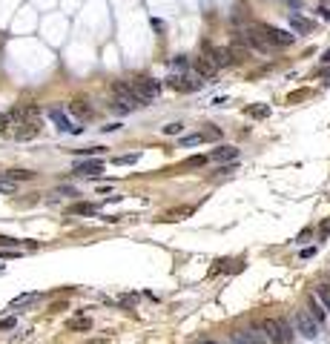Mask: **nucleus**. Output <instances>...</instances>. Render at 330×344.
Segmentation results:
<instances>
[{
    "label": "nucleus",
    "mask_w": 330,
    "mask_h": 344,
    "mask_svg": "<svg viewBox=\"0 0 330 344\" xmlns=\"http://www.w3.org/2000/svg\"><path fill=\"white\" fill-rule=\"evenodd\" d=\"M181 129H184L181 124H170V126H164V132H167V135H178Z\"/></svg>",
    "instance_id": "30"
},
{
    "label": "nucleus",
    "mask_w": 330,
    "mask_h": 344,
    "mask_svg": "<svg viewBox=\"0 0 330 344\" xmlns=\"http://www.w3.org/2000/svg\"><path fill=\"white\" fill-rule=\"evenodd\" d=\"M198 135H201V141H218V138H221V129L213 124H207V129H201Z\"/></svg>",
    "instance_id": "18"
},
{
    "label": "nucleus",
    "mask_w": 330,
    "mask_h": 344,
    "mask_svg": "<svg viewBox=\"0 0 330 344\" xmlns=\"http://www.w3.org/2000/svg\"><path fill=\"white\" fill-rule=\"evenodd\" d=\"M69 330H92V319H72Z\"/></svg>",
    "instance_id": "21"
},
{
    "label": "nucleus",
    "mask_w": 330,
    "mask_h": 344,
    "mask_svg": "<svg viewBox=\"0 0 330 344\" xmlns=\"http://www.w3.org/2000/svg\"><path fill=\"white\" fill-rule=\"evenodd\" d=\"M193 69H195V75H198L201 80H213L218 75V66L207 55H198V57H195V60H193Z\"/></svg>",
    "instance_id": "5"
},
{
    "label": "nucleus",
    "mask_w": 330,
    "mask_h": 344,
    "mask_svg": "<svg viewBox=\"0 0 330 344\" xmlns=\"http://www.w3.org/2000/svg\"><path fill=\"white\" fill-rule=\"evenodd\" d=\"M69 112H72V115H78V118H92V106H89V101L78 98V101H72V103H69Z\"/></svg>",
    "instance_id": "13"
},
{
    "label": "nucleus",
    "mask_w": 330,
    "mask_h": 344,
    "mask_svg": "<svg viewBox=\"0 0 330 344\" xmlns=\"http://www.w3.org/2000/svg\"><path fill=\"white\" fill-rule=\"evenodd\" d=\"M0 192L3 195H14L17 192V181H11L6 172H0Z\"/></svg>",
    "instance_id": "16"
},
{
    "label": "nucleus",
    "mask_w": 330,
    "mask_h": 344,
    "mask_svg": "<svg viewBox=\"0 0 330 344\" xmlns=\"http://www.w3.org/2000/svg\"><path fill=\"white\" fill-rule=\"evenodd\" d=\"M9 124H11V118L6 112H0V132H6V129H9Z\"/></svg>",
    "instance_id": "29"
},
{
    "label": "nucleus",
    "mask_w": 330,
    "mask_h": 344,
    "mask_svg": "<svg viewBox=\"0 0 330 344\" xmlns=\"http://www.w3.org/2000/svg\"><path fill=\"white\" fill-rule=\"evenodd\" d=\"M250 29L259 34L267 46H276V49H285V46H290L296 40V34L285 32V29H276V26H267V23H250Z\"/></svg>",
    "instance_id": "1"
},
{
    "label": "nucleus",
    "mask_w": 330,
    "mask_h": 344,
    "mask_svg": "<svg viewBox=\"0 0 330 344\" xmlns=\"http://www.w3.org/2000/svg\"><path fill=\"white\" fill-rule=\"evenodd\" d=\"M6 175H9L11 181H32L34 178V172H29V170H9Z\"/></svg>",
    "instance_id": "19"
},
{
    "label": "nucleus",
    "mask_w": 330,
    "mask_h": 344,
    "mask_svg": "<svg viewBox=\"0 0 330 344\" xmlns=\"http://www.w3.org/2000/svg\"><path fill=\"white\" fill-rule=\"evenodd\" d=\"M37 293H23V296H17L14 298V301H11L9 304V310H20V307H29V304H34V301H37Z\"/></svg>",
    "instance_id": "15"
},
{
    "label": "nucleus",
    "mask_w": 330,
    "mask_h": 344,
    "mask_svg": "<svg viewBox=\"0 0 330 344\" xmlns=\"http://www.w3.org/2000/svg\"><path fill=\"white\" fill-rule=\"evenodd\" d=\"M210 158L221 161V164H224V161H236V158H239V149H236V147H216L213 152H210Z\"/></svg>",
    "instance_id": "12"
},
{
    "label": "nucleus",
    "mask_w": 330,
    "mask_h": 344,
    "mask_svg": "<svg viewBox=\"0 0 330 344\" xmlns=\"http://www.w3.org/2000/svg\"><path fill=\"white\" fill-rule=\"evenodd\" d=\"M262 333H264V339L273 342V344H290V339H293L290 327H287L285 321H279V319H267L262 324Z\"/></svg>",
    "instance_id": "2"
},
{
    "label": "nucleus",
    "mask_w": 330,
    "mask_h": 344,
    "mask_svg": "<svg viewBox=\"0 0 330 344\" xmlns=\"http://www.w3.org/2000/svg\"><path fill=\"white\" fill-rule=\"evenodd\" d=\"M233 344H241V342H236V339H233Z\"/></svg>",
    "instance_id": "33"
},
{
    "label": "nucleus",
    "mask_w": 330,
    "mask_h": 344,
    "mask_svg": "<svg viewBox=\"0 0 330 344\" xmlns=\"http://www.w3.org/2000/svg\"><path fill=\"white\" fill-rule=\"evenodd\" d=\"M14 327V316H6V319H0V330H11Z\"/></svg>",
    "instance_id": "27"
},
{
    "label": "nucleus",
    "mask_w": 330,
    "mask_h": 344,
    "mask_svg": "<svg viewBox=\"0 0 330 344\" xmlns=\"http://www.w3.org/2000/svg\"><path fill=\"white\" fill-rule=\"evenodd\" d=\"M0 273H3V264H0Z\"/></svg>",
    "instance_id": "34"
},
{
    "label": "nucleus",
    "mask_w": 330,
    "mask_h": 344,
    "mask_svg": "<svg viewBox=\"0 0 330 344\" xmlns=\"http://www.w3.org/2000/svg\"><path fill=\"white\" fill-rule=\"evenodd\" d=\"M69 212H72V215H95V212H98V206H95V204H75Z\"/></svg>",
    "instance_id": "17"
},
{
    "label": "nucleus",
    "mask_w": 330,
    "mask_h": 344,
    "mask_svg": "<svg viewBox=\"0 0 330 344\" xmlns=\"http://www.w3.org/2000/svg\"><path fill=\"white\" fill-rule=\"evenodd\" d=\"M198 344H218V342H198Z\"/></svg>",
    "instance_id": "32"
},
{
    "label": "nucleus",
    "mask_w": 330,
    "mask_h": 344,
    "mask_svg": "<svg viewBox=\"0 0 330 344\" xmlns=\"http://www.w3.org/2000/svg\"><path fill=\"white\" fill-rule=\"evenodd\" d=\"M204 55L210 57V60H213L218 69H224V66H230V63H233V55H230V49H224V46H207Z\"/></svg>",
    "instance_id": "8"
},
{
    "label": "nucleus",
    "mask_w": 330,
    "mask_h": 344,
    "mask_svg": "<svg viewBox=\"0 0 330 344\" xmlns=\"http://www.w3.org/2000/svg\"><path fill=\"white\" fill-rule=\"evenodd\" d=\"M17 244H20L17 238H9V235H0V247H3V250H14Z\"/></svg>",
    "instance_id": "24"
},
{
    "label": "nucleus",
    "mask_w": 330,
    "mask_h": 344,
    "mask_svg": "<svg viewBox=\"0 0 330 344\" xmlns=\"http://www.w3.org/2000/svg\"><path fill=\"white\" fill-rule=\"evenodd\" d=\"M138 158H141V152H132V155H118V158H112V164H118V167H126V164H135Z\"/></svg>",
    "instance_id": "23"
},
{
    "label": "nucleus",
    "mask_w": 330,
    "mask_h": 344,
    "mask_svg": "<svg viewBox=\"0 0 330 344\" xmlns=\"http://www.w3.org/2000/svg\"><path fill=\"white\" fill-rule=\"evenodd\" d=\"M40 132V121H20V129L14 132V138L17 141H29V138H34Z\"/></svg>",
    "instance_id": "11"
},
{
    "label": "nucleus",
    "mask_w": 330,
    "mask_h": 344,
    "mask_svg": "<svg viewBox=\"0 0 330 344\" xmlns=\"http://www.w3.org/2000/svg\"><path fill=\"white\" fill-rule=\"evenodd\" d=\"M322 60H325V63H330V52H325V57H322Z\"/></svg>",
    "instance_id": "31"
},
{
    "label": "nucleus",
    "mask_w": 330,
    "mask_h": 344,
    "mask_svg": "<svg viewBox=\"0 0 330 344\" xmlns=\"http://www.w3.org/2000/svg\"><path fill=\"white\" fill-rule=\"evenodd\" d=\"M316 296H319V301L325 304V310H330V284H319Z\"/></svg>",
    "instance_id": "20"
},
{
    "label": "nucleus",
    "mask_w": 330,
    "mask_h": 344,
    "mask_svg": "<svg viewBox=\"0 0 330 344\" xmlns=\"http://www.w3.org/2000/svg\"><path fill=\"white\" fill-rule=\"evenodd\" d=\"M247 115H250V118H267V115H270V106H267V103H262V106H250Z\"/></svg>",
    "instance_id": "22"
},
{
    "label": "nucleus",
    "mask_w": 330,
    "mask_h": 344,
    "mask_svg": "<svg viewBox=\"0 0 330 344\" xmlns=\"http://www.w3.org/2000/svg\"><path fill=\"white\" fill-rule=\"evenodd\" d=\"M132 86H135V95L144 103H149L152 98H158L161 95V83L155 78H147V75H138V78L132 80Z\"/></svg>",
    "instance_id": "3"
},
{
    "label": "nucleus",
    "mask_w": 330,
    "mask_h": 344,
    "mask_svg": "<svg viewBox=\"0 0 330 344\" xmlns=\"http://www.w3.org/2000/svg\"><path fill=\"white\" fill-rule=\"evenodd\" d=\"M204 155H193V158H187L184 161V167H201V164H204Z\"/></svg>",
    "instance_id": "26"
},
{
    "label": "nucleus",
    "mask_w": 330,
    "mask_h": 344,
    "mask_svg": "<svg viewBox=\"0 0 330 344\" xmlns=\"http://www.w3.org/2000/svg\"><path fill=\"white\" fill-rule=\"evenodd\" d=\"M141 106H147V103L141 101L138 95H115V103H112L115 112H135Z\"/></svg>",
    "instance_id": "6"
},
{
    "label": "nucleus",
    "mask_w": 330,
    "mask_h": 344,
    "mask_svg": "<svg viewBox=\"0 0 330 344\" xmlns=\"http://www.w3.org/2000/svg\"><path fill=\"white\" fill-rule=\"evenodd\" d=\"M308 313H310V316H313L316 321H319V324L325 321V313H328V310H325V304L319 301V296H310V310H308Z\"/></svg>",
    "instance_id": "14"
},
{
    "label": "nucleus",
    "mask_w": 330,
    "mask_h": 344,
    "mask_svg": "<svg viewBox=\"0 0 330 344\" xmlns=\"http://www.w3.org/2000/svg\"><path fill=\"white\" fill-rule=\"evenodd\" d=\"M101 170H103V161L95 158V161H78L72 172H75V175H98Z\"/></svg>",
    "instance_id": "10"
},
{
    "label": "nucleus",
    "mask_w": 330,
    "mask_h": 344,
    "mask_svg": "<svg viewBox=\"0 0 330 344\" xmlns=\"http://www.w3.org/2000/svg\"><path fill=\"white\" fill-rule=\"evenodd\" d=\"M172 69H178V72H184V69H187V57H175V60H172Z\"/></svg>",
    "instance_id": "28"
},
{
    "label": "nucleus",
    "mask_w": 330,
    "mask_h": 344,
    "mask_svg": "<svg viewBox=\"0 0 330 344\" xmlns=\"http://www.w3.org/2000/svg\"><path fill=\"white\" fill-rule=\"evenodd\" d=\"M293 321H296V330L305 336V339H316L319 336V321L310 316L308 310H299L296 316H293Z\"/></svg>",
    "instance_id": "4"
},
{
    "label": "nucleus",
    "mask_w": 330,
    "mask_h": 344,
    "mask_svg": "<svg viewBox=\"0 0 330 344\" xmlns=\"http://www.w3.org/2000/svg\"><path fill=\"white\" fill-rule=\"evenodd\" d=\"M49 118H52V124H55L60 132H69V135H78V132H80V126L72 124V121L66 118V112H63V109H57V106H55V109H49Z\"/></svg>",
    "instance_id": "7"
},
{
    "label": "nucleus",
    "mask_w": 330,
    "mask_h": 344,
    "mask_svg": "<svg viewBox=\"0 0 330 344\" xmlns=\"http://www.w3.org/2000/svg\"><path fill=\"white\" fill-rule=\"evenodd\" d=\"M181 144L184 147H195V144H201V135L195 132V135H187V138H181Z\"/></svg>",
    "instance_id": "25"
},
{
    "label": "nucleus",
    "mask_w": 330,
    "mask_h": 344,
    "mask_svg": "<svg viewBox=\"0 0 330 344\" xmlns=\"http://www.w3.org/2000/svg\"><path fill=\"white\" fill-rule=\"evenodd\" d=\"M287 23H290V29L296 34H308L313 32V20H308L305 14H299V11H287Z\"/></svg>",
    "instance_id": "9"
}]
</instances>
